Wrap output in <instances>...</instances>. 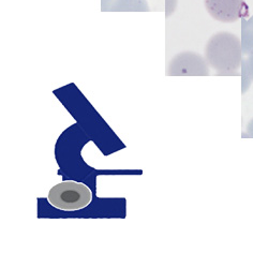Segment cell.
<instances>
[{
    "label": "cell",
    "mask_w": 253,
    "mask_h": 253,
    "mask_svg": "<svg viewBox=\"0 0 253 253\" xmlns=\"http://www.w3.org/2000/svg\"><path fill=\"white\" fill-rule=\"evenodd\" d=\"M242 42L231 33H218L208 40L205 47V59L220 75L235 74L243 61Z\"/></svg>",
    "instance_id": "obj_1"
},
{
    "label": "cell",
    "mask_w": 253,
    "mask_h": 253,
    "mask_svg": "<svg viewBox=\"0 0 253 253\" xmlns=\"http://www.w3.org/2000/svg\"><path fill=\"white\" fill-rule=\"evenodd\" d=\"M91 192L85 185L73 181L60 182L48 192V201L62 211H78L91 202Z\"/></svg>",
    "instance_id": "obj_2"
},
{
    "label": "cell",
    "mask_w": 253,
    "mask_h": 253,
    "mask_svg": "<svg viewBox=\"0 0 253 253\" xmlns=\"http://www.w3.org/2000/svg\"><path fill=\"white\" fill-rule=\"evenodd\" d=\"M169 77H207V61L193 52H182L170 60L168 68Z\"/></svg>",
    "instance_id": "obj_3"
},
{
    "label": "cell",
    "mask_w": 253,
    "mask_h": 253,
    "mask_svg": "<svg viewBox=\"0 0 253 253\" xmlns=\"http://www.w3.org/2000/svg\"><path fill=\"white\" fill-rule=\"evenodd\" d=\"M205 8L216 21L234 23L248 14L246 0H204Z\"/></svg>",
    "instance_id": "obj_4"
},
{
    "label": "cell",
    "mask_w": 253,
    "mask_h": 253,
    "mask_svg": "<svg viewBox=\"0 0 253 253\" xmlns=\"http://www.w3.org/2000/svg\"><path fill=\"white\" fill-rule=\"evenodd\" d=\"M242 50L245 55L253 54V16L242 20Z\"/></svg>",
    "instance_id": "obj_5"
},
{
    "label": "cell",
    "mask_w": 253,
    "mask_h": 253,
    "mask_svg": "<svg viewBox=\"0 0 253 253\" xmlns=\"http://www.w3.org/2000/svg\"><path fill=\"white\" fill-rule=\"evenodd\" d=\"M112 11H149L146 0H118Z\"/></svg>",
    "instance_id": "obj_6"
},
{
    "label": "cell",
    "mask_w": 253,
    "mask_h": 253,
    "mask_svg": "<svg viewBox=\"0 0 253 253\" xmlns=\"http://www.w3.org/2000/svg\"><path fill=\"white\" fill-rule=\"evenodd\" d=\"M242 63H243V67L245 68L247 74H248V77L250 78V80L253 81V54L249 55L248 59L245 61H242Z\"/></svg>",
    "instance_id": "obj_7"
},
{
    "label": "cell",
    "mask_w": 253,
    "mask_h": 253,
    "mask_svg": "<svg viewBox=\"0 0 253 253\" xmlns=\"http://www.w3.org/2000/svg\"><path fill=\"white\" fill-rule=\"evenodd\" d=\"M118 0H101V5H102L103 11H112L113 7Z\"/></svg>",
    "instance_id": "obj_8"
},
{
    "label": "cell",
    "mask_w": 253,
    "mask_h": 253,
    "mask_svg": "<svg viewBox=\"0 0 253 253\" xmlns=\"http://www.w3.org/2000/svg\"><path fill=\"white\" fill-rule=\"evenodd\" d=\"M177 7V0H167V15H170Z\"/></svg>",
    "instance_id": "obj_9"
},
{
    "label": "cell",
    "mask_w": 253,
    "mask_h": 253,
    "mask_svg": "<svg viewBox=\"0 0 253 253\" xmlns=\"http://www.w3.org/2000/svg\"><path fill=\"white\" fill-rule=\"evenodd\" d=\"M248 134H249V136L253 137V119L248 125Z\"/></svg>",
    "instance_id": "obj_10"
}]
</instances>
